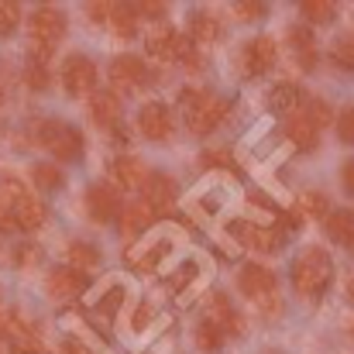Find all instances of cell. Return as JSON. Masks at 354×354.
Segmentation results:
<instances>
[{
	"label": "cell",
	"instance_id": "obj_1",
	"mask_svg": "<svg viewBox=\"0 0 354 354\" xmlns=\"http://www.w3.org/2000/svg\"><path fill=\"white\" fill-rule=\"evenodd\" d=\"M330 279H334V261L324 248H306L292 261V289L303 299H320L330 289Z\"/></svg>",
	"mask_w": 354,
	"mask_h": 354
},
{
	"label": "cell",
	"instance_id": "obj_2",
	"mask_svg": "<svg viewBox=\"0 0 354 354\" xmlns=\"http://www.w3.org/2000/svg\"><path fill=\"white\" fill-rule=\"evenodd\" d=\"M179 107H183V114H186V127L193 131V134H210L221 120H224V111H227V104L221 100V97H214V93H207V90H196V86H186V90H179Z\"/></svg>",
	"mask_w": 354,
	"mask_h": 354
},
{
	"label": "cell",
	"instance_id": "obj_3",
	"mask_svg": "<svg viewBox=\"0 0 354 354\" xmlns=\"http://www.w3.org/2000/svg\"><path fill=\"white\" fill-rule=\"evenodd\" d=\"M38 145H45L59 162H76L83 155V134L66 120H38L35 124Z\"/></svg>",
	"mask_w": 354,
	"mask_h": 354
},
{
	"label": "cell",
	"instance_id": "obj_4",
	"mask_svg": "<svg viewBox=\"0 0 354 354\" xmlns=\"http://www.w3.org/2000/svg\"><path fill=\"white\" fill-rule=\"evenodd\" d=\"M237 282H241V292H244V296H251V299L261 306V313H265V317H268V313H272V317L279 313V306H282V303H279V296H275V275H272L265 265H254V261H251V265H244Z\"/></svg>",
	"mask_w": 354,
	"mask_h": 354
},
{
	"label": "cell",
	"instance_id": "obj_5",
	"mask_svg": "<svg viewBox=\"0 0 354 354\" xmlns=\"http://www.w3.org/2000/svg\"><path fill=\"white\" fill-rule=\"evenodd\" d=\"M0 341L14 344L21 354H38L41 344L35 341V327L21 317V310H0Z\"/></svg>",
	"mask_w": 354,
	"mask_h": 354
},
{
	"label": "cell",
	"instance_id": "obj_6",
	"mask_svg": "<svg viewBox=\"0 0 354 354\" xmlns=\"http://www.w3.org/2000/svg\"><path fill=\"white\" fill-rule=\"evenodd\" d=\"M62 86L69 97H93L97 86V66L86 55H69L62 66Z\"/></svg>",
	"mask_w": 354,
	"mask_h": 354
},
{
	"label": "cell",
	"instance_id": "obj_7",
	"mask_svg": "<svg viewBox=\"0 0 354 354\" xmlns=\"http://www.w3.org/2000/svg\"><path fill=\"white\" fill-rule=\"evenodd\" d=\"M138 127L148 141H158V145H169L172 134H176V118L165 104H145L141 114H138Z\"/></svg>",
	"mask_w": 354,
	"mask_h": 354
},
{
	"label": "cell",
	"instance_id": "obj_8",
	"mask_svg": "<svg viewBox=\"0 0 354 354\" xmlns=\"http://www.w3.org/2000/svg\"><path fill=\"white\" fill-rule=\"evenodd\" d=\"M231 234H234L241 244H248L251 251H258V254H279V251H282V234H279L275 227H265V224L234 221V224H231Z\"/></svg>",
	"mask_w": 354,
	"mask_h": 354
},
{
	"label": "cell",
	"instance_id": "obj_9",
	"mask_svg": "<svg viewBox=\"0 0 354 354\" xmlns=\"http://www.w3.org/2000/svg\"><path fill=\"white\" fill-rule=\"evenodd\" d=\"M148 80H151L148 66H145L141 59H134V55H118V59L111 62V83H114V90H118V93L145 90V86H148Z\"/></svg>",
	"mask_w": 354,
	"mask_h": 354
},
{
	"label": "cell",
	"instance_id": "obj_10",
	"mask_svg": "<svg viewBox=\"0 0 354 354\" xmlns=\"http://www.w3.org/2000/svg\"><path fill=\"white\" fill-rule=\"evenodd\" d=\"M275 41L268 38V35H258V38H251L244 48H241V55H237V62H241V69H244V76H261V73H268L272 66H275Z\"/></svg>",
	"mask_w": 354,
	"mask_h": 354
},
{
	"label": "cell",
	"instance_id": "obj_11",
	"mask_svg": "<svg viewBox=\"0 0 354 354\" xmlns=\"http://www.w3.org/2000/svg\"><path fill=\"white\" fill-rule=\"evenodd\" d=\"M28 24H31V41H41V45H52V48L66 35V14L59 7H38Z\"/></svg>",
	"mask_w": 354,
	"mask_h": 354
},
{
	"label": "cell",
	"instance_id": "obj_12",
	"mask_svg": "<svg viewBox=\"0 0 354 354\" xmlns=\"http://www.w3.org/2000/svg\"><path fill=\"white\" fill-rule=\"evenodd\" d=\"M120 196L114 186H107V183H97V186H90L86 189V214L97 221V224H111L114 217L120 214Z\"/></svg>",
	"mask_w": 354,
	"mask_h": 354
},
{
	"label": "cell",
	"instance_id": "obj_13",
	"mask_svg": "<svg viewBox=\"0 0 354 354\" xmlns=\"http://www.w3.org/2000/svg\"><path fill=\"white\" fill-rule=\"evenodd\" d=\"M207 320L217 324L224 330V337H241L244 334V317L231 306V299L224 292H214L210 296V310H207Z\"/></svg>",
	"mask_w": 354,
	"mask_h": 354
},
{
	"label": "cell",
	"instance_id": "obj_14",
	"mask_svg": "<svg viewBox=\"0 0 354 354\" xmlns=\"http://www.w3.org/2000/svg\"><path fill=\"white\" fill-rule=\"evenodd\" d=\"M45 286H48V296L52 299H76L86 289V275L76 272V268H69V265H59V268L48 272V282Z\"/></svg>",
	"mask_w": 354,
	"mask_h": 354
},
{
	"label": "cell",
	"instance_id": "obj_15",
	"mask_svg": "<svg viewBox=\"0 0 354 354\" xmlns=\"http://www.w3.org/2000/svg\"><path fill=\"white\" fill-rule=\"evenodd\" d=\"M176 196H179V186H176L172 176H165V172H151V176L145 179V203H148L151 210H165V207H172Z\"/></svg>",
	"mask_w": 354,
	"mask_h": 354
},
{
	"label": "cell",
	"instance_id": "obj_16",
	"mask_svg": "<svg viewBox=\"0 0 354 354\" xmlns=\"http://www.w3.org/2000/svg\"><path fill=\"white\" fill-rule=\"evenodd\" d=\"M317 134H320V127L306 114V107H296L292 114H286V138L296 148H313L317 145Z\"/></svg>",
	"mask_w": 354,
	"mask_h": 354
},
{
	"label": "cell",
	"instance_id": "obj_17",
	"mask_svg": "<svg viewBox=\"0 0 354 354\" xmlns=\"http://www.w3.org/2000/svg\"><path fill=\"white\" fill-rule=\"evenodd\" d=\"M148 224H151V207H148L145 200L120 207V214H118V231H120V237L145 234V231H148Z\"/></svg>",
	"mask_w": 354,
	"mask_h": 354
},
{
	"label": "cell",
	"instance_id": "obj_18",
	"mask_svg": "<svg viewBox=\"0 0 354 354\" xmlns=\"http://www.w3.org/2000/svg\"><path fill=\"white\" fill-rule=\"evenodd\" d=\"M90 118L100 127H118L120 124V97L114 90H93L90 97Z\"/></svg>",
	"mask_w": 354,
	"mask_h": 354
},
{
	"label": "cell",
	"instance_id": "obj_19",
	"mask_svg": "<svg viewBox=\"0 0 354 354\" xmlns=\"http://www.w3.org/2000/svg\"><path fill=\"white\" fill-rule=\"evenodd\" d=\"M111 176L120 189H134V186H145L148 172H145V162L134 158V155H118L114 165H111Z\"/></svg>",
	"mask_w": 354,
	"mask_h": 354
},
{
	"label": "cell",
	"instance_id": "obj_20",
	"mask_svg": "<svg viewBox=\"0 0 354 354\" xmlns=\"http://www.w3.org/2000/svg\"><path fill=\"white\" fill-rule=\"evenodd\" d=\"M176 45H179V31L169 24H155L145 38V48L155 59H176Z\"/></svg>",
	"mask_w": 354,
	"mask_h": 354
},
{
	"label": "cell",
	"instance_id": "obj_21",
	"mask_svg": "<svg viewBox=\"0 0 354 354\" xmlns=\"http://www.w3.org/2000/svg\"><path fill=\"white\" fill-rule=\"evenodd\" d=\"M289 48L296 52V59H299V66H303L306 73L317 69V41H313V31H310L306 24L289 28Z\"/></svg>",
	"mask_w": 354,
	"mask_h": 354
},
{
	"label": "cell",
	"instance_id": "obj_22",
	"mask_svg": "<svg viewBox=\"0 0 354 354\" xmlns=\"http://www.w3.org/2000/svg\"><path fill=\"white\" fill-rule=\"evenodd\" d=\"M221 35H224V24H221V17L214 10H196L189 17V38H196V41H217Z\"/></svg>",
	"mask_w": 354,
	"mask_h": 354
},
{
	"label": "cell",
	"instance_id": "obj_23",
	"mask_svg": "<svg viewBox=\"0 0 354 354\" xmlns=\"http://www.w3.org/2000/svg\"><path fill=\"white\" fill-rule=\"evenodd\" d=\"M107 24L114 28L118 38H131V35L138 31V14H134L131 3H111V17H107Z\"/></svg>",
	"mask_w": 354,
	"mask_h": 354
},
{
	"label": "cell",
	"instance_id": "obj_24",
	"mask_svg": "<svg viewBox=\"0 0 354 354\" xmlns=\"http://www.w3.org/2000/svg\"><path fill=\"white\" fill-rule=\"evenodd\" d=\"M100 265V248L90 241H73L69 244V268L83 272V268H97Z\"/></svg>",
	"mask_w": 354,
	"mask_h": 354
},
{
	"label": "cell",
	"instance_id": "obj_25",
	"mask_svg": "<svg viewBox=\"0 0 354 354\" xmlns=\"http://www.w3.org/2000/svg\"><path fill=\"white\" fill-rule=\"evenodd\" d=\"M299 100H303L299 86H292V83H279V86L272 90V97H268V107L279 111V114H292V111L299 107Z\"/></svg>",
	"mask_w": 354,
	"mask_h": 354
},
{
	"label": "cell",
	"instance_id": "obj_26",
	"mask_svg": "<svg viewBox=\"0 0 354 354\" xmlns=\"http://www.w3.org/2000/svg\"><path fill=\"white\" fill-rule=\"evenodd\" d=\"M31 179H35V186H38L41 193L62 189V183H66L62 169H59V165H52V162H38V165H31Z\"/></svg>",
	"mask_w": 354,
	"mask_h": 354
},
{
	"label": "cell",
	"instance_id": "obj_27",
	"mask_svg": "<svg viewBox=\"0 0 354 354\" xmlns=\"http://www.w3.org/2000/svg\"><path fill=\"white\" fill-rule=\"evenodd\" d=\"M327 234L334 237V241H341V244H351L354 241V214L351 210H334V214L327 217Z\"/></svg>",
	"mask_w": 354,
	"mask_h": 354
},
{
	"label": "cell",
	"instance_id": "obj_28",
	"mask_svg": "<svg viewBox=\"0 0 354 354\" xmlns=\"http://www.w3.org/2000/svg\"><path fill=\"white\" fill-rule=\"evenodd\" d=\"M303 17L313 21V24H330L337 17V7L330 0H306L303 3Z\"/></svg>",
	"mask_w": 354,
	"mask_h": 354
},
{
	"label": "cell",
	"instance_id": "obj_29",
	"mask_svg": "<svg viewBox=\"0 0 354 354\" xmlns=\"http://www.w3.org/2000/svg\"><path fill=\"white\" fill-rule=\"evenodd\" d=\"M221 344H224V330H221L217 324L203 320V324L196 327V348H200V351H221Z\"/></svg>",
	"mask_w": 354,
	"mask_h": 354
},
{
	"label": "cell",
	"instance_id": "obj_30",
	"mask_svg": "<svg viewBox=\"0 0 354 354\" xmlns=\"http://www.w3.org/2000/svg\"><path fill=\"white\" fill-rule=\"evenodd\" d=\"M330 59L337 69H354V35H341L330 45Z\"/></svg>",
	"mask_w": 354,
	"mask_h": 354
},
{
	"label": "cell",
	"instance_id": "obj_31",
	"mask_svg": "<svg viewBox=\"0 0 354 354\" xmlns=\"http://www.w3.org/2000/svg\"><path fill=\"white\" fill-rule=\"evenodd\" d=\"M24 80H28V86H31V90H45V86L52 83V73H48V66H45V62H31V59H28Z\"/></svg>",
	"mask_w": 354,
	"mask_h": 354
},
{
	"label": "cell",
	"instance_id": "obj_32",
	"mask_svg": "<svg viewBox=\"0 0 354 354\" xmlns=\"http://www.w3.org/2000/svg\"><path fill=\"white\" fill-rule=\"evenodd\" d=\"M162 254H165V251H162L158 244H151V248H141V251L127 254V261H134V268L148 272V268H155V265H158V258H162Z\"/></svg>",
	"mask_w": 354,
	"mask_h": 354
},
{
	"label": "cell",
	"instance_id": "obj_33",
	"mask_svg": "<svg viewBox=\"0 0 354 354\" xmlns=\"http://www.w3.org/2000/svg\"><path fill=\"white\" fill-rule=\"evenodd\" d=\"M17 21H21V7L0 0V35H10V31L17 28Z\"/></svg>",
	"mask_w": 354,
	"mask_h": 354
},
{
	"label": "cell",
	"instance_id": "obj_34",
	"mask_svg": "<svg viewBox=\"0 0 354 354\" xmlns=\"http://www.w3.org/2000/svg\"><path fill=\"white\" fill-rule=\"evenodd\" d=\"M234 14H237V21H258V17H265V3L241 0V3H234Z\"/></svg>",
	"mask_w": 354,
	"mask_h": 354
},
{
	"label": "cell",
	"instance_id": "obj_35",
	"mask_svg": "<svg viewBox=\"0 0 354 354\" xmlns=\"http://www.w3.org/2000/svg\"><path fill=\"white\" fill-rule=\"evenodd\" d=\"M303 210H306V214H317V217H324V214H327V196H324L320 189H310V193H303Z\"/></svg>",
	"mask_w": 354,
	"mask_h": 354
},
{
	"label": "cell",
	"instance_id": "obj_36",
	"mask_svg": "<svg viewBox=\"0 0 354 354\" xmlns=\"http://www.w3.org/2000/svg\"><path fill=\"white\" fill-rule=\"evenodd\" d=\"M134 14H138V17H148V21L158 24V21L165 17V3H158V0H141V3L134 7Z\"/></svg>",
	"mask_w": 354,
	"mask_h": 354
},
{
	"label": "cell",
	"instance_id": "obj_37",
	"mask_svg": "<svg viewBox=\"0 0 354 354\" xmlns=\"http://www.w3.org/2000/svg\"><path fill=\"white\" fill-rule=\"evenodd\" d=\"M337 134L344 145H354V107H344L341 118H337Z\"/></svg>",
	"mask_w": 354,
	"mask_h": 354
},
{
	"label": "cell",
	"instance_id": "obj_38",
	"mask_svg": "<svg viewBox=\"0 0 354 354\" xmlns=\"http://www.w3.org/2000/svg\"><path fill=\"white\" fill-rule=\"evenodd\" d=\"M306 114L313 118L317 127H324V124H330V104H327V100H310V104H306Z\"/></svg>",
	"mask_w": 354,
	"mask_h": 354
},
{
	"label": "cell",
	"instance_id": "obj_39",
	"mask_svg": "<svg viewBox=\"0 0 354 354\" xmlns=\"http://www.w3.org/2000/svg\"><path fill=\"white\" fill-rule=\"evenodd\" d=\"M38 248L35 244H21L17 251H14V265H21V268H31V265H38Z\"/></svg>",
	"mask_w": 354,
	"mask_h": 354
},
{
	"label": "cell",
	"instance_id": "obj_40",
	"mask_svg": "<svg viewBox=\"0 0 354 354\" xmlns=\"http://www.w3.org/2000/svg\"><path fill=\"white\" fill-rule=\"evenodd\" d=\"M203 165H221V169H231V151L227 148H217V151H203L200 158Z\"/></svg>",
	"mask_w": 354,
	"mask_h": 354
},
{
	"label": "cell",
	"instance_id": "obj_41",
	"mask_svg": "<svg viewBox=\"0 0 354 354\" xmlns=\"http://www.w3.org/2000/svg\"><path fill=\"white\" fill-rule=\"evenodd\" d=\"M120 303H124V289H120V286H114V289H107V296H104V299H100L97 306H100L104 313H114Z\"/></svg>",
	"mask_w": 354,
	"mask_h": 354
},
{
	"label": "cell",
	"instance_id": "obj_42",
	"mask_svg": "<svg viewBox=\"0 0 354 354\" xmlns=\"http://www.w3.org/2000/svg\"><path fill=\"white\" fill-rule=\"evenodd\" d=\"M279 217H282L286 231H292V234L303 231V214H296V210H279Z\"/></svg>",
	"mask_w": 354,
	"mask_h": 354
},
{
	"label": "cell",
	"instance_id": "obj_43",
	"mask_svg": "<svg viewBox=\"0 0 354 354\" xmlns=\"http://www.w3.org/2000/svg\"><path fill=\"white\" fill-rule=\"evenodd\" d=\"M10 231H17V224H14V214H10V207L0 200V234H10Z\"/></svg>",
	"mask_w": 354,
	"mask_h": 354
},
{
	"label": "cell",
	"instance_id": "obj_44",
	"mask_svg": "<svg viewBox=\"0 0 354 354\" xmlns=\"http://www.w3.org/2000/svg\"><path fill=\"white\" fill-rule=\"evenodd\" d=\"M341 183H344V189H351L354 193V158L341 165Z\"/></svg>",
	"mask_w": 354,
	"mask_h": 354
},
{
	"label": "cell",
	"instance_id": "obj_45",
	"mask_svg": "<svg viewBox=\"0 0 354 354\" xmlns=\"http://www.w3.org/2000/svg\"><path fill=\"white\" fill-rule=\"evenodd\" d=\"M90 17L93 21H107L111 17V3H90Z\"/></svg>",
	"mask_w": 354,
	"mask_h": 354
},
{
	"label": "cell",
	"instance_id": "obj_46",
	"mask_svg": "<svg viewBox=\"0 0 354 354\" xmlns=\"http://www.w3.org/2000/svg\"><path fill=\"white\" fill-rule=\"evenodd\" d=\"M62 354H90V351H86L83 344H73V341H69V344L62 348Z\"/></svg>",
	"mask_w": 354,
	"mask_h": 354
},
{
	"label": "cell",
	"instance_id": "obj_47",
	"mask_svg": "<svg viewBox=\"0 0 354 354\" xmlns=\"http://www.w3.org/2000/svg\"><path fill=\"white\" fill-rule=\"evenodd\" d=\"M348 296H351V299H354V279H351V286H348Z\"/></svg>",
	"mask_w": 354,
	"mask_h": 354
},
{
	"label": "cell",
	"instance_id": "obj_48",
	"mask_svg": "<svg viewBox=\"0 0 354 354\" xmlns=\"http://www.w3.org/2000/svg\"><path fill=\"white\" fill-rule=\"evenodd\" d=\"M0 104H3V90H0Z\"/></svg>",
	"mask_w": 354,
	"mask_h": 354
},
{
	"label": "cell",
	"instance_id": "obj_49",
	"mask_svg": "<svg viewBox=\"0 0 354 354\" xmlns=\"http://www.w3.org/2000/svg\"><path fill=\"white\" fill-rule=\"evenodd\" d=\"M351 251H354V241H351Z\"/></svg>",
	"mask_w": 354,
	"mask_h": 354
},
{
	"label": "cell",
	"instance_id": "obj_50",
	"mask_svg": "<svg viewBox=\"0 0 354 354\" xmlns=\"http://www.w3.org/2000/svg\"><path fill=\"white\" fill-rule=\"evenodd\" d=\"M351 334H354V327H351Z\"/></svg>",
	"mask_w": 354,
	"mask_h": 354
}]
</instances>
